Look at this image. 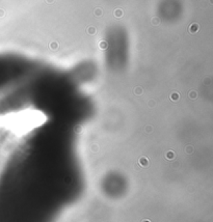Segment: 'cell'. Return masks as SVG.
Wrapping results in <instances>:
<instances>
[{
    "label": "cell",
    "instance_id": "cell-1",
    "mask_svg": "<svg viewBox=\"0 0 213 222\" xmlns=\"http://www.w3.org/2000/svg\"><path fill=\"white\" fill-rule=\"evenodd\" d=\"M5 60L0 57V82L2 81L3 74H4V64H5Z\"/></svg>",
    "mask_w": 213,
    "mask_h": 222
}]
</instances>
